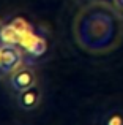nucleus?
<instances>
[{
	"label": "nucleus",
	"instance_id": "obj_1",
	"mask_svg": "<svg viewBox=\"0 0 123 125\" xmlns=\"http://www.w3.org/2000/svg\"><path fill=\"white\" fill-rule=\"evenodd\" d=\"M117 10L106 2H92L79 11L73 33L84 51L106 54L118 46L123 38V18Z\"/></svg>",
	"mask_w": 123,
	"mask_h": 125
},
{
	"label": "nucleus",
	"instance_id": "obj_2",
	"mask_svg": "<svg viewBox=\"0 0 123 125\" xmlns=\"http://www.w3.org/2000/svg\"><path fill=\"white\" fill-rule=\"evenodd\" d=\"M22 63V54L16 44H2L0 46V73L11 74Z\"/></svg>",
	"mask_w": 123,
	"mask_h": 125
},
{
	"label": "nucleus",
	"instance_id": "obj_3",
	"mask_svg": "<svg viewBox=\"0 0 123 125\" xmlns=\"http://www.w3.org/2000/svg\"><path fill=\"white\" fill-rule=\"evenodd\" d=\"M36 71L32 67H19L16 71L9 74V85L13 90L19 92L25 90V89L32 87L36 84Z\"/></svg>",
	"mask_w": 123,
	"mask_h": 125
},
{
	"label": "nucleus",
	"instance_id": "obj_4",
	"mask_svg": "<svg viewBox=\"0 0 123 125\" xmlns=\"http://www.w3.org/2000/svg\"><path fill=\"white\" fill-rule=\"evenodd\" d=\"M18 106L22 111H35L38 106L41 104L43 100V90L38 84L32 85V87L25 89V90L18 94Z\"/></svg>",
	"mask_w": 123,
	"mask_h": 125
},
{
	"label": "nucleus",
	"instance_id": "obj_5",
	"mask_svg": "<svg viewBox=\"0 0 123 125\" xmlns=\"http://www.w3.org/2000/svg\"><path fill=\"white\" fill-rule=\"evenodd\" d=\"M22 44H24L25 49H27L30 54H33V55H40L41 52L46 51V41H44L41 37L33 35L32 32L22 40Z\"/></svg>",
	"mask_w": 123,
	"mask_h": 125
},
{
	"label": "nucleus",
	"instance_id": "obj_6",
	"mask_svg": "<svg viewBox=\"0 0 123 125\" xmlns=\"http://www.w3.org/2000/svg\"><path fill=\"white\" fill-rule=\"evenodd\" d=\"M103 125H123V111H112L106 116Z\"/></svg>",
	"mask_w": 123,
	"mask_h": 125
},
{
	"label": "nucleus",
	"instance_id": "obj_7",
	"mask_svg": "<svg viewBox=\"0 0 123 125\" xmlns=\"http://www.w3.org/2000/svg\"><path fill=\"white\" fill-rule=\"evenodd\" d=\"M114 5L117 6L120 11H123V0H114Z\"/></svg>",
	"mask_w": 123,
	"mask_h": 125
},
{
	"label": "nucleus",
	"instance_id": "obj_8",
	"mask_svg": "<svg viewBox=\"0 0 123 125\" xmlns=\"http://www.w3.org/2000/svg\"><path fill=\"white\" fill-rule=\"evenodd\" d=\"M2 29H3V22L0 21V46L3 44V40H2Z\"/></svg>",
	"mask_w": 123,
	"mask_h": 125
}]
</instances>
